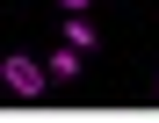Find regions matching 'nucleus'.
<instances>
[{
	"mask_svg": "<svg viewBox=\"0 0 159 123\" xmlns=\"http://www.w3.org/2000/svg\"><path fill=\"white\" fill-rule=\"evenodd\" d=\"M0 87L29 102V94H43V65H29V58H7V65H0Z\"/></svg>",
	"mask_w": 159,
	"mask_h": 123,
	"instance_id": "f257e3e1",
	"label": "nucleus"
},
{
	"mask_svg": "<svg viewBox=\"0 0 159 123\" xmlns=\"http://www.w3.org/2000/svg\"><path fill=\"white\" fill-rule=\"evenodd\" d=\"M43 80H58V87H65V80H80V51H72V43H65V51L43 65Z\"/></svg>",
	"mask_w": 159,
	"mask_h": 123,
	"instance_id": "f03ea898",
	"label": "nucleus"
},
{
	"mask_svg": "<svg viewBox=\"0 0 159 123\" xmlns=\"http://www.w3.org/2000/svg\"><path fill=\"white\" fill-rule=\"evenodd\" d=\"M65 43H72V51H94V29H87V15H72V22H65Z\"/></svg>",
	"mask_w": 159,
	"mask_h": 123,
	"instance_id": "7ed1b4c3",
	"label": "nucleus"
},
{
	"mask_svg": "<svg viewBox=\"0 0 159 123\" xmlns=\"http://www.w3.org/2000/svg\"><path fill=\"white\" fill-rule=\"evenodd\" d=\"M65 7H72V15H87V0H65Z\"/></svg>",
	"mask_w": 159,
	"mask_h": 123,
	"instance_id": "20e7f679",
	"label": "nucleus"
}]
</instances>
